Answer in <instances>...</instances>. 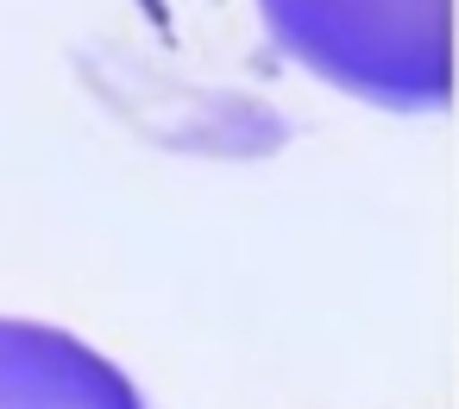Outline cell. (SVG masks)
<instances>
[{"label": "cell", "mask_w": 459, "mask_h": 409, "mask_svg": "<svg viewBox=\"0 0 459 409\" xmlns=\"http://www.w3.org/2000/svg\"><path fill=\"white\" fill-rule=\"evenodd\" d=\"M264 32L308 76L421 114L453 89V0H258Z\"/></svg>", "instance_id": "cell-1"}, {"label": "cell", "mask_w": 459, "mask_h": 409, "mask_svg": "<svg viewBox=\"0 0 459 409\" xmlns=\"http://www.w3.org/2000/svg\"><path fill=\"white\" fill-rule=\"evenodd\" d=\"M0 409H145V396L76 334L0 315Z\"/></svg>", "instance_id": "cell-2"}]
</instances>
